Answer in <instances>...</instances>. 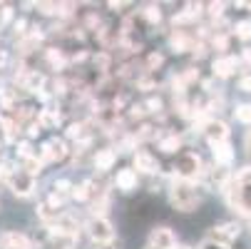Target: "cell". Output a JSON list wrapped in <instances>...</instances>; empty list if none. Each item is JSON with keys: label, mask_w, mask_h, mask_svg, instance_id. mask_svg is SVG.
I'll use <instances>...</instances> for the list:
<instances>
[{"label": "cell", "mask_w": 251, "mask_h": 249, "mask_svg": "<svg viewBox=\"0 0 251 249\" xmlns=\"http://www.w3.org/2000/svg\"><path fill=\"white\" fill-rule=\"evenodd\" d=\"M226 192H229V202H231L239 212H244V215H251V167L241 169V172L234 177L231 185L226 187Z\"/></svg>", "instance_id": "6da1fadb"}, {"label": "cell", "mask_w": 251, "mask_h": 249, "mask_svg": "<svg viewBox=\"0 0 251 249\" xmlns=\"http://www.w3.org/2000/svg\"><path fill=\"white\" fill-rule=\"evenodd\" d=\"M172 204L179 212H192L199 204L197 187L192 182H187V180H174L172 182Z\"/></svg>", "instance_id": "7a4b0ae2"}, {"label": "cell", "mask_w": 251, "mask_h": 249, "mask_svg": "<svg viewBox=\"0 0 251 249\" xmlns=\"http://www.w3.org/2000/svg\"><path fill=\"white\" fill-rule=\"evenodd\" d=\"M87 229H90V237H92L95 244H110V242L115 239L112 224L107 222V220H102V217H95V220L87 224Z\"/></svg>", "instance_id": "3957f363"}, {"label": "cell", "mask_w": 251, "mask_h": 249, "mask_svg": "<svg viewBox=\"0 0 251 249\" xmlns=\"http://www.w3.org/2000/svg\"><path fill=\"white\" fill-rule=\"evenodd\" d=\"M8 185H10V190H13L18 197H27V194H32V190H35V177H30V174H25V172H20V169H13Z\"/></svg>", "instance_id": "277c9868"}, {"label": "cell", "mask_w": 251, "mask_h": 249, "mask_svg": "<svg viewBox=\"0 0 251 249\" xmlns=\"http://www.w3.org/2000/svg\"><path fill=\"white\" fill-rule=\"evenodd\" d=\"M204 135L209 137L211 145H222V142L229 139V127L222 122V120H209L204 125Z\"/></svg>", "instance_id": "5b68a950"}, {"label": "cell", "mask_w": 251, "mask_h": 249, "mask_svg": "<svg viewBox=\"0 0 251 249\" xmlns=\"http://www.w3.org/2000/svg\"><path fill=\"white\" fill-rule=\"evenodd\" d=\"M199 167H201V162H199V157L197 155H184L182 160H179V165H176V174H179V180H192V177H197L199 174Z\"/></svg>", "instance_id": "8992f818"}, {"label": "cell", "mask_w": 251, "mask_h": 249, "mask_svg": "<svg viewBox=\"0 0 251 249\" xmlns=\"http://www.w3.org/2000/svg\"><path fill=\"white\" fill-rule=\"evenodd\" d=\"M174 244H176V239H174L172 229H167V227H157L150 237V247H157V249H174Z\"/></svg>", "instance_id": "52a82bcc"}, {"label": "cell", "mask_w": 251, "mask_h": 249, "mask_svg": "<svg viewBox=\"0 0 251 249\" xmlns=\"http://www.w3.org/2000/svg\"><path fill=\"white\" fill-rule=\"evenodd\" d=\"M239 237V224H219V227H214L211 229V242H217V244H229L231 239Z\"/></svg>", "instance_id": "ba28073f"}, {"label": "cell", "mask_w": 251, "mask_h": 249, "mask_svg": "<svg viewBox=\"0 0 251 249\" xmlns=\"http://www.w3.org/2000/svg\"><path fill=\"white\" fill-rule=\"evenodd\" d=\"M77 247V234H65V232H52L48 239V249H75Z\"/></svg>", "instance_id": "9c48e42d"}, {"label": "cell", "mask_w": 251, "mask_h": 249, "mask_svg": "<svg viewBox=\"0 0 251 249\" xmlns=\"http://www.w3.org/2000/svg\"><path fill=\"white\" fill-rule=\"evenodd\" d=\"M134 167H137L139 172H147V174H154V172L159 169L157 160H154L150 152H137V155H134Z\"/></svg>", "instance_id": "30bf717a"}, {"label": "cell", "mask_w": 251, "mask_h": 249, "mask_svg": "<svg viewBox=\"0 0 251 249\" xmlns=\"http://www.w3.org/2000/svg\"><path fill=\"white\" fill-rule=\"evenodd\" d=\"M67 155V147L62 139H52L48 145H43V160H62Z\"/></svg>", "instance_id": "8fae6325"}, {"label": "cell", "mask_w": 251, "mask_h": 249, "mask_svg": "<svg viewBox=\"0 0 251 249\" xmlns=\"http://www.w3.org/2000/svg\"><path fill=\"white\" fill-rule=\"evenodd\" d=\"M236 65H239V60L236 57H219L217 62H214V75L217 78H229L234 70H236Z\"/></svg>", "instance_id": "7c38bea8"}, {"label": "cell", "mask_w": 251, "mask_h": 249, "mask_svg": "<svg viewBox=\"0 0 251 249\" xmlns=\"http://www.w3.org/2000/svg\"><path fill=\"white\" fill-rule=\"evenodd\" d=\"M3 249H32L30 247V239L25 234H18V232H8L3 237Z\"/></svg>", "instance_id": "4fadbf2b"}, {"label": "cell", "mask_w": 251, "mask_h": 249, "mask_svg": "<svg viewBox=\"0 0 251 249\" xmlns=\"http://www.w3.org/2000/svg\"><path fill=\"white\" fill-rule=\"evenodd\" d=\"M117 187L122 192H129L137 187V172L134 169H120L117 172Z\"/></svg>", "instance_id": "5bb4252c"}, {"label": "cell", "mask_w": 251, "mask_h": 249, "mask_svg": "<svg viewBox=\"0 0 251 249\" xmlns=\"http://www.w3.org/2000/svg\"><path fill=\"white\" fill-rule=\"evenodd\" d=\"M115 160H117L115 150H102V152L95 155V167H97L100 172H107V169H112Z\"/></svg>", "instance_id": "9a60e30c"}, {"label": "cell", "mask_w": 251, "mask_h": 249, "mask_svg": "<svg viewBox=\"0 0 251 249\" xmlns=\"http://www.w3.org/2000/svg\"><path fill=\"white\" fill-rule=\"evenodd\" d=\"M214 147V160H217V165H229L231 162V157H234V152H231V147H229V142H222V145H211Z\"/></svg>", "instance_id": "2e32d148"}, {"label": "cell", "mask_w": 251, "mask_h": 249, "mask_svg": "<svg viewBox=\"0 0 251 249\" xmlns=\"http://www.w3.org/2000/svg\"><path fill=\"white\" fill-rule=\"evenodd\" d=\"M236 38L239 40H251V20L236 23Z\"/></svg>", "instance_id": "e0dca14e"}, {"label": "cell", "mask_w": 251, "mask_h": 249, "mask_svg": "<svg viewBox=\"0 0 251 249\" xmlns=\"http://www.w3.org/2000/svg\"><path fill=\"white\" fill-rule=\"evenodd\" d=\"M236 120L244 122V125H251V105H239V108L234 110Z\"/></svg>", "instance_id": "ac0fdd59"}, {"label": "cell", "mask_w": 251, "mask_h": 249, "mask_svg": "<svg viewBox=\"0 0 251 249\" xmlns=\"http://www.w3.org/2000/svg\"><path fill=\"white\" fill-rule=\"evenodd\" d=\"M40 85H43V75H38V73H30V75H27V80H25V90L38 92Z\"/></svg>", "instance_id": "d6986e66"}, {"label": "cell", "mask_w": 251, "mask_h": 249, "mask_svg": "<svg viewBox=\"0 0 251 249\" xmlns=\"http://www.w3.org/2000/svg\"><path fill=\"white\" fill-rule=\"evenodd\" d=\"M179 145H182V139H179V137L174 135V137L162 139V145H159V147H162L164 152H176V150H179Z\"/></svg>", "instance_id": "ffe728a7"}, {"label": "cell", "mask_w": 251, "mask_h": 249, "mask_svg": "<svg viewBox=\"0 0 251 249\" xmlns=\"http://www.w3.org/2000/svg\"><path fill=\"white\" fill-rule=\"evenodd\" d=\"M172 48H174V53H184L189 48V40L184 38V35H174V38H172Z\"/></svg>", "instance_id": "44dd1931"}, {"label": "cell", "mask_w": 251, "mask_h": 249, "mask_svg": "<svg viewBox=\"0 0 251 249\" xmlns=\"http://www.w3.org/2000/svg\"><path fill=\"white\" fill-rule=\"evenodd\" d=\"M57 122H60V115H52L50 110H43V115H40V125L52 127V125H57Z\"/></svg>", "instance_id": "7402d4cb"}, {"label": "cell", "mask_w": 251, "mask_h": 249, "mask_svg": "<svg viewBox=\"0 0 251 249\" xmlns=\"http://www.w3.org/2000/svg\"><path fill=\"white\" fill-rule=\"evenodd\" d=\"M25 174H30V177H35V172H40V162H38V157H30V160H25V169H23Z\"/></svg>", "instance_id": "603a6c76"}, {"label": "cell", "mask_w": 251, "mask_h": 249, "mask_svg": "<svg viewBox=\"0 0 251 249\" xmlns=\"http://www.w3.org/2000/svg\"><path fill=\"white\" fill-rule=\"evenodd\" d=\"M75 199H80V202H85L87 197H90V182H85V185H80V187H75Z\"/></svg>", "instance_id": "cb8c5ba5"}, {"label": "cell", "mask_w": 251, "mask_h": 249, "mask_svg": "<svg viewBox=\"0 0 251 249\" xmlns=\"http://www.w3.org/2000/svg\"><path fill=\"white\" fill-rule=\"evenodd\" d=\"M38 212H40V217H43V220H52V217L57 220V209H52L50 204H40Z\"/></svg>", "instance_id": "d4e9b609"}, {"label": "cell", "mask_w": 251, "mask_h": 249, "mask_svg": "<svg viewBox=\"0 0 251 249\" xmlns=\"http://www.w3.org/2000/svg\"><path fill=\"white\" fill-rule=\"evenodd\" d=\"M145 18H147L150 23H159V18H162V13H159V8H154V5H150V8H145Z\"/></svg>", "instance_id": "484cf974"}, {"label": "cell", "mask_w": 251, "mask_h": 249, "mask_svg": "<svg viewBox=\"0 0 251 249\" xmlns=\"http://www.w3.org/2000/svg\"><path fill=\"white\" fill-rule=\"evenodd\" d=\"M18 155L25 157V160L35 157V155H32V147H30V142H20V145H18Z\"/></svg>", "instance_id": "4316f807"}, {"label": "cell", "mask_w": 251, "mask_h": 249, "mask_svg": "<svg viewBox=\"0 0 251 249\" xmlns=\"http://www.w3.org/2000/svg\"><path fill=\"white\" fill-rule=\"evenodd\" d=\"M48 60H50L55 67H62V55H60V50H48Z\"/></svg>", "instance_id": "83f0119b"}, {"label": "cell", "mask_w": 251, "mask_h": 249, "mask_svg": "<svg viewBox=\"0 0 251 249\" xmlns=\"http://www.w3.org/2000/svg\"><path fill=\"white\" fill-rule=\"evenodd\" d=\"M10 174H13L10 165H8V162H3V165H0V182H8V180H10Z\"/></svg>", "instance_id": "f1b7e54d"}, {"label": "cell", "mask_w": 251, "mask_h": 249, "mask_svg": "<svg viewBox=\"0 0 251 249\" xmlns=\"http://www.w3.org/2000/svg\"><path fill=\"white\" fill-rule=\"evenodd\" d=\"M38 8H40L45 15H52V13H57V3H40Z\"/></svg>", "instance_id": "f546056e"}, {"label": "cell", "mask_w": 251, "mask_h": 249, "mask_svg": "<svg viewBox=\"0 0 251 249\" xmlns=\"http://www.w3.org/2000/svg\"><path fill=\"white\" fill-rule=\"evenodd\" d=\"M147 108H150V112H159V110H162V100H159V97H152V100L147 102Z\"/></svg>", "instance_id": "4dcf8cb0"}, {"label": "cell", "mask_w": 251, "mask_h": 249, "mask_svg": "<svg viewBox=\"0 0 251 249\" xmlns=\"http://www.w3.org/2000/svg\"><path fill=\"white\" fill-rule=\"evenodd\" d=\"M95 65H97L100 70H107V67H110V57H107V55H100V57H95Z\"/></svg>", "instance_id": "1f68e13d"}, {"label": "cell", "mask_w": 251, "mask_h": 249, "mask_svg": "<svg viewBox=\"0 0 251 249\" xmlns=\"http://www.w3.org/2000/svg\"><path fill=\"white\" fill-rule=\"evenodd\" d=\"M67 137H82V125H70Z\"/></svg>", "instance_id": "d6a6232c"}, {"label": "cell", "mask_w": 251, "mask_h": 249, "mask_svg": "<svg viewBox=\"0 0 251 249\" xmlns=\"http://www.w3.org/2000/svg\"><path fill=\"white\" fill-rule=\"evenodd\" d=\"M239 90L251 92V75H246V78H241V80H239Z\"/></svg>", "instance_id": "836d02e7"}, {"label": "cell", "mask_w": 251, "mask_h": 249, "mask_svg": "<svg viewBox=\"0 0 251 249\" xmlns=\"http://www.w3.org/2000/svg\"><path fill=\"white\" fill-rule=\"evenodd\" d=\"M209 8H211V10H209V13H211V15H214V18H217V15H222V10H224V3H211V5H209Z\"/></svg>", "instance_id": "e575fe53"}, {"label": "cell", "mask_w": 251, "mask_h": 249, "mask_svg": "<svg viewBox=\"0 0 251 249\" xmlns=\"http://www.w3.org/2000/svg\"><path fill=\"white\" fill-rule=\"evenodd\" d=\"M159 65H162V55H159V53L150 55V67H159Z\"/></svg>", "instance_id": "d590c367"}, {"label": "cell", "mask_w": 251, "mask_h": 249, "mask_svg": "<svg viewBox=\"0 0 251 249\" xmlns=\"http://www.w3.org/2000/svg\"><path fill=\"white\" fill-rule=\"evenodd\" d=\"M55 190H57V192H62V194H65V192H67V190H70V182H67V180H60V182H55Z\"/></svg>", "instance_id": "8d00e7d4"}, {"label": "cell", "mask_w": 251, "mask_h": 249, "mask_svg": "<svg viewBox=\"0 0 251 249\" xmlns=\"http://www.w3.org/2000/svg\"><path fill=\"white\" fill-rule=\"evenodd\" d=\"M201 249H226V247H224V244H217V242H206Z\"/></svg>", "instance_id": "74e56055"}, {"label": "cell", "mask_w": 251, "mask_h": 249, "mask_svg": "<svg viewBox=\"0 0 251 249\" xmlns=\"http://www.w3.org/2000/svg\"><path fill=\"white\" fill-rule=\"evenodd\" d=\"M25 32V20H18L15 23V35H23Z\"/></svg>", "instance_id": "f35d334b"}, {"label": "cell", "mask_w": 251, "mask_h": 249, "mask_svg": "<svg viewBox=\"0 0 251 249\" xmlns=\"http://www.w3.org/2000/svg\"><path fill=\"white\" fill-rule=\"evenodd\" d=\"M214 45H217L219 50H224V48H226V38H222V35H219V38L214 40Z\"/></svg>", "instance_id": "ab89813d"}, {"label": "cell", "mask_w": 251, "mask_h": 249, "mask_svg": "<svg viewBox=\"0 0 251 249\" xmlns=\"http://www.w3.org/2000/svg\"><path fill=\"white\" fill-rule=\"evenodd\" d=\"M142 115H145V108H139V105L132 108V117H142Z\"/></svg>", "instance_id": "60d3db41"}, {"label": "cell", "mask_w": 251, "mask_h": 249, "mask_svg": "<svg viewBox=\"0 0 251 249\" xmlns=\"http://www.w3.org/2000/svg\"><path fill=\"white\" fill-rule=\"evenodd\" d=\"M92 249H115V244H112V242H110V244H95Z\"/></svg>", "instance_id": "b9f144b4"}, {"label": "cell", "mask_w": 251, "mask_h": 249, "mask_svg": "<svg viewBox=\"0 0 251 249\" xmlns=\"http://www.w3.org/2000/svg\"><path fill=\"white\" fill-rule=\"evenodd\" d=\"M38 132H40V130H38V125H32V127L27 130V135H30V137H35V135H38Z\"/></svg>", "instance_id": "7bdbcfd3"}, {"label": "cell", "mask_w": 251, "mask_h": 249, "mask_svg": "<svg viewBox=\"0 0 251 249\" xmlns=\"http://www.w3.org/2000/svg\"><path fill=\"white\" fill-rule=\"evenodd\" d=\"M85 57H87V53H77V55H75V62H82Z\"/></svg>", "instance_id": "ee69618b"}, {"label": "cell", "mask_w": 251, "mask_h": 249, "mask_svg": "<svg viewBox=\"0 0 251 249\" xmlns=\"http://www.w3.org/2000/svg\"><path fill=\"white\" fill-rule=\"evenodd\" d=\"M246 147H249V152H251V132L246 135Z\"/></svg>", "instance_id": "f6af8a7d"}, {"label": "cell", "mask_w": 251, "mask_h": 249, "mask_svg": "<svg viewBox=\"0 0 251 249\" xmlns=\"http://www.w3.org/2000/svg\"><path fill=\"white\" fill-rule=\"evenodd\" d=\"M5 62V53H0V65H3Z\"/></svg>", "instance_id": "bcb514c9"}, {"label": "cell", "mask_w": 251, "mask_h": 249, "mask_svg": "<svg viewBox=\"0 0 251 249\" xmlns=\"http://www.w3.org/2000/svg\"><path fill=\"white\" fill-rule=\"evenodd\" d=\"M176 249H192V247H176Z\"/></svg>", "instance_id": "7dc6e473"}, {"label": "cell", "mask_w": 251, "mask_h": 249, "mask_svg": "<svg viewBox=\"0 0 251 249\" xmlns=\"http://www.w3.org/2000/svg\"><path fill=\"white\" fill-rule=\"evenodd\" d=\"M147 249H157V247H147Z\"/></svg>", "instance_id": "c3c4849f"}]
</instances>
